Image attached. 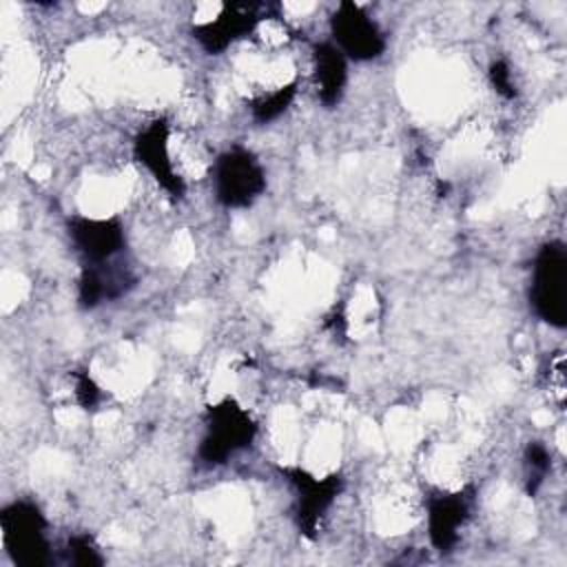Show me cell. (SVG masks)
<instances>
[{"mask_svg":"<svg viewBox=\"0 0 567 567\" xmlns=\"http://www.w3.org/2000/svg\"><path fill=\"white\" fill-rule=\"evenodd\" d=\"M255 436L257 423L250 412L233 396H226L206 408L204 436L197 445V456L210 467L224 465L230 456L250 447Z\"/></svg>","mask_w":567,"mask_h":567,"instance_id":"cell-1","label":"cell"},{"mask_svg":"<svg viewBox=\"0 0 567 567\" xmlns=\"http://www.w3.org/2000/svg\"><path fill=\"white\" fill-rule=\"evenodd\" d=\"M529 306L547 326H567V248L563 241H547L536 252Z\"/></svg>","mask_w":567,"mask_h":567,"instance_id":"cell-2","label":"cell"},{"mask_svg":"<svg viewBox=\"0 0 567 567\" xmlns=\"http://www.w3.org/2000/svg\"><path fill=\"white\" fill-rule=\"evenodd\" d=\"M2 545L9 558L20 567H42L51 558L47 540V518L42 509L27 498L13 501L0 509Z\"/></svg>","mask_w":567,"mask_h":567,"instance_id":"cell-3","label":"cell"},{"mask_svg":"<svg viewBox=\"0 0 567 567\" xmlns=\"http://www.w3.org/2000/svg\"><path fill=\"white\" fill-rule=\"evenodd\" d=\"M210 177L215 199L224 208H248L266 190V171L257 155L244 146H230L219 153Z\"/></svg>","mask_w":567,"mask_h":567,"instance_id":"cell-4","label":"cell"},{"mask_svg":"<svg viewBox=\"0 0 567 567\" xmlns=\"http://www.w3.org/2000/svg\"><path fill=\"white\" fill-rule=\"evenodd\" d=\"M279 474L295 489V523L299 534L308 540H315L319 536L321 520L334 505L337 496L343 492V476L332 472L319 478L297 465L279 467Z\"/></svg>","mask_w":567,"mask_h":567,"instance_id":"cell-5","label":"cell"},{"mask_svg":"<svg viewBox=\"0 0 567 567\" xmlns=\"http://www.w3.org/2000/svg\"><path fill=\"white\" fill-rule=\"evenodd\" d=\"M332 44L354 62H370L385 53V33L368 16V11L352 2L341 0L330 16Z\"/></svg>","mask_w":567,"mask_h":567,"instance_id":"cell-6","label":"cell"},{"mask_svg":"<svg viewBox=\"0 0 567 567\" xmlns=\"http://www.w3.org/2000/svg\"><path fill=\"white\" fill-rule=\"evenodd\" d=\"M171 126L166 117H155L148 122L133 140V157L151 173V177L166 190L173 199H182L186 195V182L175 171L171 151Z\"/></svg>","mask_w":567,"mask_h":567,"instance_id":"cell-7","label":"cell"},{"mask_svg":"<svg viewBox=\"0 0 567 567\" xmlns=\"http://www.w3.org/2000/svg\"><path fill=\"white\" fill-rule=\"evenodd\" d=\"M66 233L84 264H104L117 259L126 248V233L120 217L71 215Z\"/></svg>","mask_w":567,"mask_h":567,"instance_id":"cell-8","label":"cell"},{"mask_svg":"<svg viewBox=\"0 0 567 567\" xmlns=\"http://www.w3.org/2000/svg\"><path fill=\"white\" fill-rule=\"evenodd\" d=\"M261 9L264 7L257 2H226L217 18L195 24L190 35L208 55H219L233 42L257 29L261 22Z\"/></svg>","mask_w":567,"mask_h":567,"instance_id":"cell-9","label":"cell"},{"mask_svg":"<svg viewBox=\"0 0 567 567\" xmlns=\"http://www.w3.org/2000/svg\"><path fill=\"white\" fill-rule=\"evenodd\" d=\"M472 494L470 492H436L427 496L425 518H427V538L432 547L441 554H450L461 536L463 525L470 518Z\"/></svg>","mask_w":567,"mask_h":567,"instance_id":"cell-10","label":"cell"},{"mask_svg":"<svg viewBox=\"0 0 567 567\" xmlns=\"http://www.w3.org/2000/svg\"><path fill=\"white\" fill-rule=\"evenodd\" d=\"M135 281L137 277L122 259L84 264L78 277V303L84 310H93L104 301L124 297L135 286Z\"/></svg>","mask_w":567,"mask_h":567,"instance_id":"cell-11","label":"cell"},{"mask_svg":"<svg viewBox=\"0 0 567 567\" xmlns=\"http://www.w3.org/2000/svg\"><path fill=\"white\" fill-rule=\"evenodd\" d=\"M312 73H315L319 102L326 109L337 106L348 84V58L332 44V40L315 42Z\"/></svg>","mask_w":567,"mask_h":567,"instance_id":"cell-12","label":"cell"},{"mask_svg":"<svg viewBox=\"0 0 567 567\" xmlns=\"http://www.w3.org/2000/svg\"><path fill=\"white\" fill-rule=\"evenodd\" d=\"M295 97H297V82H288V84H284V86H279V89H275V91L252 100L250 102L252 120L257 124L275 122L277 117H281L290 109Z\"/></svg>","mask_w":567,"mask_h":567,"instance_id":"cell-13","label":"cell"},{"mask_svg":"<svg viewBox=\"0 0 567 567\" xmlns=\"http://www.w3.org/2000/svg\"><path fill=\"white\" fill-rule=\"evenodd\" d=\"M523 465H525V492L529 496H536L551 470V454L545 447V443L529 441L523 452Z\"/></svg>","mask_w":567,"mask_h":567,"instance_id":"cell-14","label":"cell"},{"mask_svg":"<svg viewBox=\"0 0 567 567\" xmlns=\"http://www.w3.org/2000/svg\"><path fill=\"white\" fill-rule=\"evenodd\" d=\"M66 556L71 565L78 567H100L104 565V556L95 545L91 534H73L66 540Z\"/></svg>","mask_w":567,"mask_h":567,"instance_id":"cell-15","label":"cell"},{"mask_svg":"<svg viewBox=\"0 0 567 567\" xmlns=\"http://www.w3.org/2000/svg\"><path fill=\"white\" fill-rule=\"evenodd\" d=\"M487 78H489V84L492 89L505 97V100H514L518 95V89L514 84V78H512V69L505 60H494L487 69Z\"/></svg>","mask_w":567,"mask_h":567,"instance_id":"cell-16","label":"cell"},{"mask_svg":"<svg viewBox=\"0 0 567 567\" xmlns=\"http://www.w3.org/2000/svg\"><path fill=\"white\" fill-rule=\"evenodd\" d=\"M73 381H75V401H78V405L84 408V410H93L102 399L100 385L91 379L89 372H73Z\"/></svg>","mask_w":567,"mask_h":567,"instance_id":"cell-17","label":"cell"}]
</instances>
